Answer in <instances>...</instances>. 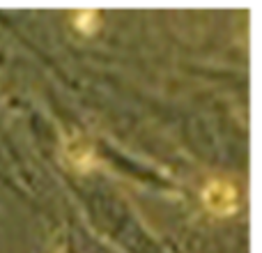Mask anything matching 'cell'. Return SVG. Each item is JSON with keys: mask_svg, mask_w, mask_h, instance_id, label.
<instances>
[{"mask_svg": "<svg viewBox=\"0 0 262 253\" xmlns=\"http://www.w3.org/2000/svg\"><path fill=\"white\" fill-rule=\"evenodd\" d=\"M205 209L216 217H230L239 209V186L230 177H212L203 184L200 191Z\"/></svg>", "mask_w": 262, "mask_h": 253, "instance_id": "6da1fadb", "label": "cell"}, {"mask_svg": "<svg viewBox=\"0 0 262 253\" xmlns=\"http://www.w3.org/2000/svg\"><path fill=\"white\" fill-rule=\"evenodd\" d=\"M64 152H67V159H69V163H72L74 168L85 171V168L95 166V152H92V147L85 143V140L72 138L67 143V147H64Z\"/></svg>", "mask_w": 262, "mask_h": 253, "instance_id": "7a4b0ae2", "label": "cell"}, {"mask_svg": "<svg viewBox=\"0 0 262 253\" xmlns=\"http://www.w3.org/2000/svg\"><path fill=\"white\" fill-rule=\"evenodd\" d=\"M74 26L78 28L81 32H92L99 28V14L97 12H78L76 16H74Z\"/></svg>", "mask_w": 262, "mask_h": 253, "instance_id": "3957f363", "label": "cell"}]
</instances>
